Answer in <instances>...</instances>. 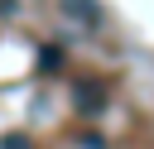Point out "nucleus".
<instances>
[{
  "label": "nucleus",
  "instance_id": "1",
  "mask_svg": "<svg viewBox=\"0 0 154 149\" xmlns=\"http://www.w3.org/2000/svg\"><path fill=\"white\" fill-rule=\"evenodd\" d=\"M72 96H77V106H82L87 115H101V111H106V87H101V82H77Z\"/></svg>",
  "mask_w": 154,
  "mask_h": 149
},
{
  "label": "nucleus",
  "instance_id": "2",
  "mask_svg": "<svg viewBox=\"0 0 154 149\" xmlns=\"http://www.w3.org/2000/svg\"><path fill=\"white\" fill-rule=\"evenodd\" d=\"M63 5H67V14H82V24H91V29L101 24V10L91 0H63Z\"/></svg>",
  "mask_w": 154,
  "mask_h": 149
},
{
  "label": "nucleus",
  "instance_id": "3",
  "mask_svg": "<svg viewBox=\"0 0 154 149\" xmlns=\"http://www.w3.org/2000/svg\"><path fill=\"white\" fill-rule=\"evenodd\" d=\"M38 67H43V72H58V67H63V48H58V43H43V48H38Z\"/></svg>",
  "mask_w": 154,
  "mask_h": 149
},
{
  "label": "nucleus",
  "instance_id": "4",
  "mask_svg": "<svg viewBox=\"0 0 154 149\" xmlns=\"http://www.w3.org/2000/svg\"><path fill=\"white\" fill-rule=\"evenodd\" d=\"M0 149H29V135H19V130H14V135H5V139H0Z\"/></svg>",
  "mask_w": 154,
  "mask_h": 149
},
{
  "label": "nucleus",
  "instance_id": "5",
  "mask_svg": "<svg viewBox=\"0 0 154 149\" xmlns=\"http://www.w3.org/2000/svg\"><path fill=\"white\" fill-rule=\"evenodd\" d=\"M0 14H14V0H0Z\"/></svg>",
  "mask_w": 154,
  "mask_h": 149
}]
</instances>
